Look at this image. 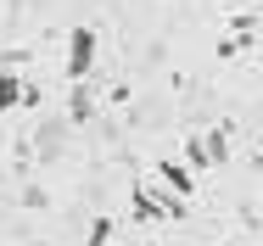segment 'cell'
I'll use <instances>...</instances> for the list:
<instances>
[{"label": "cell", "mask_w": 263, "mask_h": 246, "mask_svg": "<svg viewBox=\"0 0 263 246\" xmlns=\"http://www.w3.org/2000/svg\"><path fill=\"white\" fill-rule=\"evenodd\" d=\"M96 28H73L67 34V79H84L90 73V62H96Z\"/></svg>", "instance_id": "cell-1"}, {"label": "cell", "mask_w": 263, "mask_h": 246, "mask_svg": "<svg viewBox=\"0 0 263 246\" xmlns=\"http://www.w3.org/2000/svg\"><path fill=\"white\" fill-rule=\"evenodd\" d=\"M17 101H23V79H17V73H0V118H6Z\"/></svg>", "instance_id": "cell-2"}, {"label": "cell", "mask_w": 263, "mask_h": 246, "mask_svg": "<svg viewBox=\"0 0 263 246\" xmlns=\"http://www.w3.org/2000/svg\"><path fill=\"white\" fill-rule=\"evenodd\" d=\"M106 241H112V218H96V230H90L84 246H106Z\"/></svg>", "instance_id": "cell-3"}]
</instances>
